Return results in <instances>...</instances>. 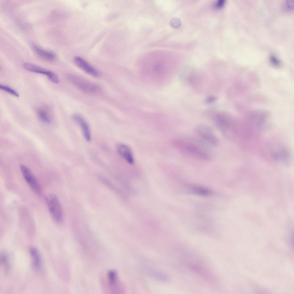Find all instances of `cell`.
I'll list each match as a JSON object with an SVG mask.
<instances>
[{
	"label": "cell",
	"mask_w": 294,
	"mask_h": 294,
	"mask_svg": "<svg viewBox=\"0 0 294 294\" xmlns=\"http://www.w3.org/2000/svg\"><path fill=\"white\" fill-rule=\"evenodd\" d=\"M271 156L274 161L281 164L289 165L291 162L289 152L284 147H280L274 150L271 153Z\"/></svg>",
	"instance_id": "ba28073f"
},
{
	"label": "cell",
	"mask_w": 294,
	"mask_h": 294,
	"mask_svg": "<svg viewBox=\"0 0 294 294\" xmlns=\"http://www.w3.org/2000/svg\"><path fill=\"white\" fill-rule=\"evenodd\" d=\"M191 190L194 194L198 195L206 196L210 194L209 189L204 187L198 186H193L191 187Z\"/></svg>",
	"instance_id": "2e32d148"
},
{
	"label": "cell",
	"mask_w": 294,
	"mask_h": 294,
	"mask_svg": "<svg viewBox=\"0 0 294 294\" xmlns=\"http://www.w3.org/2000/svg\"><path fill=\"white\" fill-rule=\"evenodd\" d=\"M67 77L70 83L85 93L94 94L99 90L98 86L96 84L77 75L70 74L67 75Z\"/></svg>",
	"instance_id": "277c9868"
},
{
	"label": "cell",
	"mask_w": 294,
	"mask_h": 294,
	"mask_svg": "<svg viewBox=\"0 0 294 294\" xmlns=\"http://www.w3.org/2000/svg\"><path fill=\"white\" fill-rule=\"evenodd\" d=\"M1 262L4 266H8V256L6 253H2L1 255Z\"/></svg>",
	"instance_id": "ffe728a7"
},
{
	"label": "cell",
	"mask_w": 294,
	"mask_h": 294,
	"mask_svg": "<svg viewBox=\"0 0 294 294\" xmlns=\"http://www.w3.org/2000/svg\"><path fill=\"white\" fill-rule=\"evenodd\" d=\"M47 206L50 214L56 222L60 223L63 219L62 208L57 197L54 194L48 195L46 198Z\"/></svg>",
	"instance_id": "5b68a950"
},
{
	"label": "cell",
	"mask_w": 294,
	"mask_h": 294,
	"mask_svg": "<svg viewBox=\"0 0 294 294\" xmlns=\"http://www.w3.org/2000/svg\"><path fill=\"white\" fill-rule=\"evenodd\" d=\"M74 62L78 67L88 74L96 78L100 76L98 71L82 57H75Z\"/></svg>",
	"instance_id": "9c48e42d"
},
{
	"label": "cell",
	"mask_w": 294,
	"mask_h": 294,
	"mask_svg": "<svg viewBox=\"0 0 294 294\" xmlns=\"http://www.w3.org/2000/svg\"><path fill=\"white\" fill-rule=\"evenodd\" d=\"M119 154L129 163L133 164L134 163V158L130 148L127 145L120 144L117 148Z\"/></svg>",
	"instance_id": "4fadbf2b"
},
{
	"label": "cell",
	"mask_w": 294,
	"mask_h": 294,
	"mask_svg": "<svg viewBox=\"0 0 294 294\" xmlns=\"http://www.w3.org/2000/svg\"><path fill=\"white\" fill-rule=\"evenodd\" d=\"M205 114L225 137L232 138L237 133V129L235 121L226 113L209 111Z\"/></svg>",
	"instance_id": "7a4b0ae2"
},
{
	"label": "cell",
	"mask_w": 294,
	"mask_h": 294,
	"mask_svg": "<svg viewBox=\"0 0 294 294\" xmlns=\"http://www.w3.org/2000/svg\"><path fill=\"white\" fill-rule=\"evenodd\" d=\"M37 115L39 119L43 122L47 124L51 123V119L46 111L42 110H39L37 112Z\"/></svg>",
	"instance_id": "e0dca14e"
},
{
	"label": "cell",
	"mask_w": 294,
	"mask_h": 294,
	"mask_svg": "<svg viewBox=\"0 0 294 294\" xmlns=\"http://www.w3.org/2000/svg\"><path fill=\"white\" fill-rule=\"evenodd\" d=\"M20 168L24 179L30 187L36 194H40V185L30 169L24 165H21Z\"/></svg>",
	"instance_id": "8992f818"
},
{
	"label": "cell",
	"mask_w": 294,
	"mask_h": 294,
	"mask_svg": "<svg viewBox=\"0 0 294 294\" xmlns=\"http://www.w3.org/2000/svg\"><path fill=\"white\" fill-rule=\"evenodd\" d=\"M0 88L1 89L14 96L17 97H19V94L16 91L8 86L1 84Z\"/></svg>",
	"instance_id": "ac0fdd59"
},
{
	"label": "cell",
	"mask_w": 294,
	"mask_h": 294,
	"mask_svg": "<svg viewBox=\"0 0 294 294\" xmlns=\"http://www.w3.org/2000/svg\"><path fill=\"white\" fill-rule=\"evenodd\" d=\"M195 132L197 138L208 146H216L218 145V139L209 125L204 123L199 124L195 127Z\"/></svg>",
	"instance_id": "3957f363"
},
{
	"label": "cell",
	"mask_w": 294,
	"mask_h": 294,
	"mask_svg": "<svg viewBox=\"0 0 294 294\" xmlns=\"http://www.w3.org/2000/svg\"><path fill=\"white\" fill-rule=\"evenodd\" d=\"M287 7L290 9H292L294 7V1L291 0H288L286 2Z\"/></svg>",
	"instance_id": "cb8c5ba5"
},
{
	"label": "cell",
	"mask_w": 294,
	"mask_h": 294,
	"mask_svg": "<svg viewBox=\"0 0 294 294\" xmlns=\"http://www.w3.org/2000/svg\"><path fill=\"white\" fill-rule=\"evenodd\" d=\"M270 60L271 62L275 65H278L280 64L279 61L274 56L272 55L270 56Z\"/></svg>",
	"instance_id": "7402d4cb"
},
{
	"label": "cell",
	"mask_w": 294,
	"mask_h": 294,
	"mask_svg": "<svg viewBox=\"0 0 294 294\" xmlns=\"http://www.w3.org/2000/svg\"><path fill=\"white\" fill-rule=\"evenodd\" d=\"M108 285L109 287L113 289L116 285L117 280V275L116 272L111 270L107 273Z\"/></svg>",
	"instance_id": "9a60e30c"
},
{
	"label": "cell",
	"mask_w": 294,
	"mask_h": 294,
	"mask_svg": "<svg viewBox=\"0 0 294 294\" xmlns=\"http://www.w3.org/2000/svg\"><path fill=\"white\" fill-rule=\"evenodd\" d=\"M176 145L183 154L192 158L205 161L212 159L209 146L198 138L184 136L177 140Z\"/></svg>",
	"instance_id": "6da1fadb"
},
{
	"label": "cell",
	"mask_w": 294,
	"mask_h": 294,
	"mask_svg": "<svg viewBox=\"0 0 294 294\" xmlns=\"http://www.w3.org/2000/svg\"><path fill=\"white\" fill-rule=\"evenodd\" d=\"M170 23L172 27L174 28H177L180 26L181 22L178 18H173L171 20Z\"/></svg>",
	"instance_id": "d6986e66"
},
{
	"label": "cell",
	"mask_w": 294,
	"mask_h": 294,
	"mask_svg": "<svg viewBox=\"0 0 294 294\" xmlns=\"http://www.w3.org/2000/svg\"><path fill=\"white\" fill-rule=\"evenodd\" d=\"M225 0H218L217 1L215 4V7L218 9L222 8L225 4Z\"/></svg>",
	"instance_id": "44dd1931"
},
{
	"label": "cell",
	"mask_w": 294,
	"mask_h": 294,
	"mask_svg": "<svg viewBox=\"0 0 294 294\" xmlns=\"http://www.w3.org/2000/svg\"><path fill=\"white\" fill-rule=\"evenodd\" d=\"M72 119L79 126L86 140L89 142L91 138V133L89 126L86 120L81 115L78 114L73 115Z\"/></svg>",
	"instance_id": "8fae6325"
},
{
	"label": "cell",
	"mask_w": 294,
	"mask_h": 294,
	"mask_svg": "<svg viewBox=\"0 0 294 294\" xmlns=\"http://www.w3.org/2000/svg\"><path fill=\"white\" fill-rule=\"evenodd\" d=\"M216 98L215 96H211L208 97L205 100V102L207 103L214 102L216 100Z\"/></svg>",
	"instance_id": "603a6c76"
},
{
	"label": "cell",
	"mask_w": 294,
	"mask_h": 294,
	"mask_svg": "<svg viewBox=\"0 0 294 294\" xmlns=\"http://www.w3.org/2000/svg\"><path fill=\"white\" fill-rule=\"evenodd\" d=\"M31 46L34 52L42 58L50 61L56 59V56L53 52L43 49L35 44H32Z\"/></svg>",
	"instance_id": "7c38bea8"
},
{
	"label": "cell",
	"mask_w": 294,
	"mask_h": 294,
	"mask_svg": "<svg viewBox=\"0 0 294 294\" xmlns=\"http://www.w3.org/2000/svg\"><path fill=\"white\" fill-rule=\"evenodd\" d=\"M198 75L197 71L193 69L186 68L180 73V81L184 85L194 84L198 79Z\"/></svg>",
	"instance_id": "30bf717a"
},
{
	"label": "cell",
	"mask_w": 294,
	"mask_h": 294,
	"mask_svg": "<svg viewBox=\"0 0 294 294\" xmlns=\"http://www.w3.org/2000/svg\"><path fill=\"white\" fill-rule=\"evenodd\" d=\"M23 66L25 69L28 71L47 76L49 80L54 83H57L59 81V78L56 74L39 66L30 63L25 62L23 64Z\"/></svg>",
	"instance_id": "52a82bcc"
},
{
	"label": "cell",
	"mask_w": 294,
	"mask_h": 294,
	"mask_svg": "<svg viewBox=\"0 0 294 294\" xmlns=\"http://www.w3.org/2000/svg\"><path fill=\"white\" fill-rule=\"evenodd\" d=\"M30 252L33 258V265L36 270L40 269L41 265V259L40 256L37 249L33 247L30 249Z\"/></svg>",
	"instance_id": "5bb4252c"
}]
</instances>
